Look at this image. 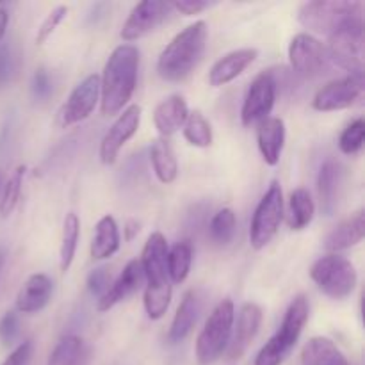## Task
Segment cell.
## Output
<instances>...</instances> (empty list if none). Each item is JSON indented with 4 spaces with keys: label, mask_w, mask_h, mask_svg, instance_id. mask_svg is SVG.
Wrapping results in <instances>:
<instances>
[{
    "label": "cell",
    "mask_w": 365,
    "mask_h": 365,
    "mask_svg": "<svg viewBox=\"0 0 365 365\" xmlns=\"http://www.w3.org/2000/svg\"><path fill=\"white\" fill-rule=\"evenodd\" d=\"M139 50L134 45L116 46L110 52L100 77V110L103 116H114L127 109L138 86Z\"/></svg>",
    "instance_id": "1"
},
{
    "label": "cell",
    "mask_w": 365,
    "mask_h": 365,
    "mask_svg": "<svg viewBox=\"0 0 365 365\" xmlns=\"http://www.w3.org/2000/svg\"><path fill=\"white\" fill-rule=\"evenodd\" d=\"M168 241L160 232H153L148 235L145 246H143L141 264L143 277L146 280L145 289V310L146 316L152 321L160 319L168 312L173 294V285L168 277L166 257H168Z\"/></svg>",
    "instance_id": "2"
},
{
    "label": "cell",
    "mask_w": 365,
    "mask_h": 365,
    "mask_svg": "<svg viewBox=\"0 0 365 365\" xmlns=\"http://www.w3.org/2000/svg\"><path fill=\"white\" fill-rule=\"evenodd\" d=\"M209 27L203 20L187 25L178 32L157 61V73L166 82H182L195 71L205 53Z\"/></svg>",
    "instance_id": "3"
},
{
    "label": "cell",
    "mask_w": 365,
    "mask_h": 365,
    "mask_svg": "<svg viewBox=\"0 0 365 365\" xmlns=\"http://www.w3.org/2000/svg\"><path fill=\"white\" fill-rule=\"evenodd\" d=\"M309 299H307L305 294H298L289 303L277 334L262 346L259 355L255 356V365L284 364L291 356L296 344H298L299 335H302L303 328H305L307 321H309Z\"/></svg>",
    "instance_id": "4"
},
{
    "label": "cell",
    "mask_w": 365,
    "mask_h": 365,
    "mask_svg": "<svg viewBox=\"0 0 365 365\" xmlns=\"http://www.w3.org/2000/svg\"><path fill=\"white\" fill-rule=\"evenodd\" d=\"M364 20V4L349 0H314L298 9V21L316 34H334L349 21Z\"/></svg>",
    "instance_id": "5"
},
{
    "label": "cell",
    "mask_w": 365,
    "mask_h": 365,
    "mask_svg": "<svg viewBox=\"0 0 365 365\" xmlns=\"http://www.w3.org/2000/svg\"><path fill=\"white\" fill-rule=\"evenodd\" d=\"M235 323V307L232 299H223L214 307L196 339V360L210 365L227 353Z\"/></svg>",
    "instance_id": "6"
},
{
    "label": "cell",
    "mask_w": 365,
    "mask_h": 365,
    "mask_svg": "<svg viewBox=\"0 0 365 365\" xmlns=\"http://www.w3.org/2000/svg\"><path fill=\"white\" fill-rule=\"evenodd\" d=\"M310 278L324 296L337 302L349 298L359 282L351 260L339 253H328L317 259L310 267Z\"/></svg>",
    "instance_id": "7"
},
{
    "label": "cell",
    "mask_w": 365,
    "mask_h": 365,
    "mask_svg": "<svg viewBox=\"0 0 365 365\" xmlns=\"http://www.w3.org/2000/svg\"><path fill=\"white\" fill-rule=\"evenodd\" d=\"M327 52L330 63H335L339 68L348 71V75L364 78V20L349 21L328 36Z\"/></svg>",
    "instance_id": "8"
},
{
    "label": "cell",
    "mask_w": 365,
    "mask_h": 365,
    "mask_svg": "<svg viewBox=\"0 0 365 365\" xmlns=\"http://www.w3.org/2000/svg\"><path fill=\"white\" fill-rule=\"evenodd\" d=\"M284 221V192L280 182L273 180L266 195L257 205L250 225V245L253 250H262L273 241Z\"/></svg>",
    "instance_id": "9"
},
{
    "label": "cell",
    "mask_w": 365,
    "mask_h": 365,
    "mask_svg": "<svg viewBox=\"0 0 365 365\" xmlns=\"http://www.w3.org/2000/svg\"><path fill=\"white\" fill-rule=\"evenodd\" d=\"M289 64L296 77L316 78L328 71L331 63L327 45H323L310 32H299L289 43Z\"/></svg>",
    "instance_id": "10"
},
{
    "label": "cell",
    "mask_w": 365,
    "mask_h": 365,
    "mask_svg": "<svg viewBox=\"0 0 365 365\" xmlns=\"http://www.w3.org/2000/svg\"><path fill=\"white\" fill-rule=\"evenodd\" d=\"M277 84L271 70L260 71L250 84L241 109V121L245 127L260 123L269 118L277 102Z\"/></svg>",
    "instance_id": "11"
},
{
    "label": "cell",
    "mask_w": 365,
    "mask_h": 365,
    "mask_svg": "<svg viewBox=\"0 0 365 365\" xmlns=\"http://www.w3.org/2000/svg\"><path fill=\"white\" fill-rule=\"evenodd\" d=\"M365 82L362 77H346L335 78L316 93L312 100V107L319 113H334L353 107L364 96Z\"/></svg>",
    "instance_id": "12"
},
{
    "label": "cell",
    "mask_w": 365,
    "mask_h": 365,
    "mask_svg": "<svg viewBox=\"0 0 365 365\" xmlns=\"http://www.w3.org/2000/svg\"><path fill=\"white\" fill-rule=\"evenodd\" d=\"M139 123H141V107L138 103H132L127 109H123V113L116 118V121L110 125V128L106 132L102 141H100V163L106 164V166L116 163L121 148L138 132Z\"/></svg>",
    "instance_id": "13"
},
{
    "label": "cell",
    "mask_w": 365,
    "mask_h": 365,
    "mask_svg": "<svg viewBox=\"0 0 365 365\" xmlns=\"http://www.w3.org/2000/svg\"><path fill=\"white\" fill-rule=\"evenodd\" d=\"M170 11L171 2H163V0H143L135 4L121 27V39L130 45L132 41L145 38L166 20Z\"/></svg>",
    "instance_id": "14"
},
{
    "label": "cell",
    "mask_w": 365,
    "mask_h": 365,
    "mask_svg": "<svg viewBox=\"0 0 365 365\" xmlns=\"http://www.w3.org/2000/svg\"><path fill=\"white\" fill-rule=\"evenodd\" d=\"M100 100V75L91 73L78 82L59 113L61 127H71L91 116Z\"/></svg>",
    "instance_id": "15"
},
{
    "label": "cell",
    "mask_w": 365,
    "mask_h": 365,
    "mask_svg": "<svg viewBox=\"0 0 365 365\" xmlns=\"http://www.w3.org/2000/svg\"><path fill=\"white\" fill-rule=\"evenodd\" d=\"M260 324H262V309L257 303H245L237 314V324L227 348L228 360H239L248 351L253 339L259 334Z\"/></svg>",
    "instance_id": "16"
},
{
    "label": "cell",
    "mask_w": 365,
    "mask_h": 365,
    "mask_svg": "<svg viewBox=\"0 0 365 365\" xmlns=\"http://www.w3.org/2000/svg\"><path fill=\"white\" fill-rule=\"evenodd\" d=\"M259 57L257 48H239L225 53L221 59L214 63V66L209 71V84L212 88H221L227 86L228 82L235 81L241 73H245L255 59Z\"/></svg>",
    "instance_id": "17"
},
{
    "label": "cell",
    "mask_w": 365,
    "mask_h": 365,
    "mask_svg": "<svg viewBox=\"0 0 365 365\" xmlns=\"http://www.w3.org/2000/svg\"><path fill=\"white\" fill-rule=\"evenodd\" d=\"M143 280H145V277H143V269L139 260L138 259L130 260V262L123 267L120 277H118L116 280H113L109 291L98 299V303H96V310H98L100 314H103L107 312V310L113 309V307H116L118 303L125 302L128 296H132L135 291H138Z\"/></svg>",
    "instance_id": "18"
},
{
    "label": "cell",
    "mask_w": 365,
    "mask_h": 365,
    "mask_svg": "<svg viewBox=\"0 0 365 365\" xmlns=\"http://www.w3.org/2000/svg\"><path fill=\"white\" fill-rule=\"evenodd\" d=\"M53 284L45 273H34L25 280L16 294V312L38 314L48 305L52 298Z\"/></svg>",
    "instance_id": "19"
},
{
    "label": "cell",
    "mask_w": 365,
    "mask_h": 365,
    "mask_svg": "<svg viewBox=\"0 0 365 365\" xmlns=\"http://www.w3.org/2000/svg\"><path fill=\"white\" fill-rule=\"evenodd\" d=\"M257 145L264 163L267 166H277L285 145V121L277 116L260 121L257 127Z\"/></svg>",
    "instance_id": "20"
},
{
    "label": "cell",
    "mask_w": 365,
    "mask_h": 365,
    "mask_svg": "<svg viewBox=\"0 0 365 365\" xmlns=\"http://www.w3.org/2000/svg\"><path fill=\"white\" fill-rule=\"evenodd\" d=\"M365 235V212L359 209L355 214L342 220L324 239V250L330 253L344 252L360 245Z\"/></svg>",
    "instance_id": "21"
},
{
    "label": "cell",
    "mask_w": 365,
    "mask_h": 365,
    "mask_svg": "<svg viewBox=\"0 0 365 365\" xmlns=\"http://www.w3.org/2000/svg\"><path fill=\"white\" fill-rule=\"evenodd\" d=\"M187 116L189 107L184 96L171 95L164 98L153 110V125L163 135V139H166L184 127Z\"/></svg>",
    "instance_id": "22"
},
{
    "label": "cell",
    "mask_w": 365,
    "mask_h": 365,
    "mask_svg": "<svg viewBox=\"0 0 365 365\" xmlns=\"http://www.w3.org/2000/svg\"><path fill=\"white\" fill-rule=\"evenodd\" d=\"M200 309H202V303H200V296L195 289H191V291L182 296L180 305L175 312L170 331H168V341L171 344H178V342L185 341L189 337L196 321H198Z\"/></svg>",
    "instance_id": "23"
},
{
    "label": "cell",
    "mask_w": 365,
    "mask_h": 365,
    "mask_svg": "<svg viewBox=\"0 0 365 365\" xmlns=\"http://www.w3.org/2000/svg\"><path fill=\"white\" fill-rule=\"evenodd\" d=\"M93 349L78 335H64L50 351L46 365H89Z\"/></svg>",
    "instance_id": "24"
},
{
    "label": "cell",
    "mask_w": 365,
    "mask_h": 365,
    "mask_svg": "<svg viewBox=\"0 0 365 365\" xmlns=\"http://www.w3.org/2000/svg\"><path fill=\"white\" fill-rule=\"evenodd\" d=\"M121 237H120V228H118L116 220L113 216H103L100 217L98 223L95 227V234L91 239V259L93 260H106L110 259L114 253L120 250Z\"/></svg>",
    "instance_id": "25"
},
{
    "label": "cell",
    "mask_w": 365,
    "mask_h": 365,
    "mask_svg": "<svg viewBox=\"0 0 365 365\" xmlns=\"http://www.w3.org/2000/svg\"><path fill=\"white\" fill-rule=\"evenodd\" d=\"M302 365H349V362L334 341L312 337L302 349Z\"/></svg>",
    "instance_id": "26"
},
{
    "label": "cell",
    "mask_w": 365,
    "mask_h": 365,
    "mask_svg": "<svg viewBox=\"0 0 365 365\" xmlns=\"http://www.w3.org/2000/svg\"><path fill=\"white\" fill-rule=\"evenodd\" d=\"M342 171L335 160H327L321 166L319 175H317V195H319L321 209L324 214L330 216L335 210L339 202V185H341Z\"/></svg>",
    "instance_id": "27"
},
{
    "label": "cell",
    "mask_w": 365,
    "mask_h": 365,
    "mask_svg": "<svg viewBox=\"0 0 365 365\" xmlns=\"http://www.w3.org/2000/svg\"><path fill=\"white\" fill-rule=\"evenodd\" d=\"M150 160L155 177L159 178L160 184H173L178 177V163L175 157L173 148L166 139L159 138L153 139L150 146Z\"/></svg>",
    "instance_id": "28"
},
{
    "label": "cell",
    "mask_w": 365,
    "mask_h": 365,
    "mask_svg": "<svg viewBox=\"0 0 365 365\" xmlns=\"http://www.w3.org/2000/svg\"><path fill=\"white\" fill-rule=\"evenodd\" d=\"M78 237H81V220L75 212H68L63 223V239L59 248V269L63 274H66L73 264Z\"/></svg>",
    "instance_id": "29"
},
{
    "label": "cell",
    "mask_w": 365,
    "mask_h": 365,
    "mask_svg": "<svg viewBox=\"0 0 365 365\" xmlns=\"http://www.w3.org/2000/svg\"><path fill=\"white\" fill-rule=\"evenodd\" d=\"M316 214V203L305 187H298L291 192L289 200V225L292 230H303L309 227Z\"/></svg>",
    "instance_id": "30"
},
{
    "label": "cell",
    "mask_w": 365,
    "mask_h": 365,
    "mask_svg": "<svg viewBox=\"0 0 365 365\" xmlns=\"http://www.w3.org/2000/svg\"><path fill=\"white\" fill-rule=\"evenodd\" d=\"M192 264V246L189 241H180L168 248L166 267L171 284H184Z\"/></svg>",
    "instance_id": "31"
},
{
    "label": "cell",
    "mask_w": 365,
    "mask_h": 365,
    "mask_svg": "<svg viewBox=\"0 0 365 365\" xmlns=\"http://www.w3.org/2000/svg\"><path fill=\"white\" fill-rule=\"evenodd\" d=\"M182 132H184L185 141L189 145L196 146V148H209L212 145V127H210L209 120L200 110L189 113L184 127H182Z\"/></svg>",
    "instance_id": "32"
},
{
    "label": "cell",
    "mask_w": 365,
    "mask_h": 365,
    "mask_svg": "<svg viewBox=\"0 0 365 365\" xmlns=\"http://www.w3.org/2000/svg\"><path fill=\"white\" fill-rule=\"evenodd\" d=\"M235 228H237V220H235V212L232 209H221L212 216L209 223V237L216 246L223 248L232 242L235 235Z\"/></svg>",
    "instance_id": "33"
},
{
    "label": "cell",
    "mask_w": 365,
    "mask_h": 365,
    "mask_svg": "<svg viewBox=\"0 0 365 365\" xmlns=\"http://www.w3.org/2000/svg\"><path fill=\"white\" fill-rule=\"evenodd\" d=\"M25 171H27V168L18 166L16 170L11 173V177L7 178L6 185H4L2 198H0V216L2 217H9L11 214H13V210L16 209L18 202H20Z\"/></svg>",
    "instance_id": "34"
},
{
    "label": "cell",
    "mask_w": 365,
    "mask_h": 365,
    "mask_svg": "<svg viewBox=\"0 0 365 365\" xmlns=\"http://www.w3.org/2000/svg\"><path fill=\"white\" fill-rule=\"evenodd\" d=\"M365 139V121L362 118L351 121L339 135V148L344 155H356L364 148Z\"/></svg>",
    "instance_id": "35"
},
{
    "label": "cell",
    "mask_w": 365,
    "mask_h": 365,
    "mask_svg": "<svg viewBox=\"0 0 365 365\" xmlns=\"http://www.w3.org/2000/svg\"><path fill=\"white\" fill-rule=\"evenodd\" d=\"M68 11H70L68 9V6H57V7H53L48 14H46V18L43 20V24L39 25L38 34H36V45H43V43H45L46 39L53 34V31L59 27L61 21L66 18Z\"/></svg>",
    "instance_id": "36"
},
{
    "label": "cell",
    "mask_w": 365,
    "mask_h": 365,
    "mask_svg": "<svg viewBox=\"0 0 365 365\" xmlns=\"http://www.w3.org/2000/svg\"><path fill=\"white\" fill-rule=\"evenodd\" d=\"M110 284H113V274H110L109 267H96L89 273L88 277V291L91 292L95 298H102L107 291H109Z\"/></svg>",
    "instance_id": "37"
},
{
    "label": "cell",
    "mask_w": 365,
    "mask_h": 365,
    "mask_svg": "<svg viewBox=\"0 0 365 365\" xmlns=\"http://www.w3.org/2000/svg\"><path fill=\"white\" fill-rule=\"evenodd\" d=\"M20 331V323H18V314L14 310H9L0 319V342L4 346H11L18 337Z\"/></svg>",
    "instance_id": "38"
},
{
    "label": "cell",
    "mask_w": 365,
    "mask_h": 365,
    "mask_svg": "<svg viewBox=\"0 0 365 365\" xmlns=\"http://www.w3.org/2000/svg\"><path fill=\"white\" fill-rule=\"evenodd\" d=\"M214 4L216 2H209V0H178V2L171 4V9L178 11L184 16H195V14H200L212 7Z\"/></svg>",
    "instance_id": "39"
},
{
    "label": "cell",
    "mask_w": 365,
    "mask_h": 365,
    "mask_svg": "<svg viewBox=\"0 0 365 365\" xmlns=\"http://www.w3.org/2000/svg\"><path fill=\"white\" fill-rule=\"evenodd\" d=\"M50 91H52V84H50L48 71L45 68H38L34 78H32V93H34L36 98L43 100L50 95Z\"/></svg>",
    "instance_id": "40"
},
{
    "label": "cell",
    "mask_w": 365,
    "mask_h": 365,
    "mask_svg": "<svg viewBox=\"0 0 365 365\" xmlns=\"http://www.w3.org/2000/svg\"><path fill=\"white\" fill-rule=\"evenodd\" d=\"M31 355H32V342L24 341L9 353V356H6V360H4L0 365H25L29 362V359H31Z\"/></svg>",
    "instance_id": "41"
},
{
    "label": "cell",
    "mask_w": 365,
    "mask_h": 365,
    "mask_svg": "<svg viewBox=\"0 0 365 365\" xmlns=\"http://www.w3.org/2000/svg\"><path fill=\"white\" fill-rule=\"evenodd\" d=\"M11 75V52L7 46H0V84H6Z\"/></svg>",
    "instance_id": "42"
},
{
    "label": "cell",
    "mask_w": 365,
    "mask_h": 365,
    "mask_svg": "<svg viewBox=\"0 0 365 365\" xmlns=\"http://www.w3.org/2000/svg\"><path fill=\"white\" fill-rule=\"evenodd\" d=\"M7 24H9V11L4 6H0V41H2L4 36H6Z\"/></svg>",
    "instance_id": "43"
},
{
    "label": "cell",
    "mask_w": 365,
    "mask_h": 365,
    "mask_svg": "<svg viewBox=\"0 0 365 365\" xmlns=\"http://www.w3.org/2000/svg\"><path fill=\"white\" fill-rule=\"evenodd\" d=\"M139 232V223L135 220H130L127 221V225H125V239L127 241H130V239H134V235Z\"/></svg>",
    "instance_id": "44"
},
{
    "label": "cell",
    "mask_w": 365,
    "mask_h": 365,
    "mask_svg": "<svg viewBox=\"0 0 365 365\" xmlns=\"http://www.w3.org/2000/svg\"><path fill=\"white\" fill-rule=\"evenodd\" d=\"M4 264H6V250L0 248V274H2Z\"/></svg>",
    "instance_id": "45"
},
{
    "label": "cell",
    "mask_w": 365,
    "mask_h": 365,
    "mask_svg": "<svg viewBox=\"0 0 365 365\" xmlns=\"http://www.w3.org/2000/svg\"><path fill=\"white\" fill-rule=\"evenodd\" d=\"M0 185H2V173H0Z\"/></svg>",
    "instance_id": "46"
}]
</instances>
